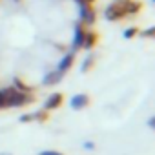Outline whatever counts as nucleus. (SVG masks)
Listing matches in <instances>:
<instances>
[{
	"label": "nucleus",
	"mask_w": 155,
	"mask_h": 155,
	"mask_svg": "<svg viewBox=\"0 0 155 155\" xmlns=\"http://www.w3.org/2000/svg\"><path fill=\"white\" fill-rule=\"evenodd\" d=\"M140 4L135 0H117L106 8V18L108 20H120L128 15H135L140 11Z\"/></svg>",
	"instance_id": "f257e3e1"
},
{
	"label": "nucleus",
	"mask_w": 155,
	"mask_h": 155,
	"mask_svg": "<svg viewBox=\"0 0 155 155\" xmlns=\"http://www.w3.org/2000/svg\"><path fill=\"white\" fill-rule=\"evenodd\" d=\"M0 93H2V99H4V108H24V106L35 102V97L31 93L18 91L13 86L0 90Z\"/></svg>",
	"instance_id": "f03ea898"
},
{
	"label": "nucleus",
	"mask_w": 155,
	"mask_h": 155,
	"mask_svg": "<svg viewBox=\"0 0 155 155\" xmlns=\"http://www.w3.org/2000/svg\"><path fill=\"white\" fill-rule=\"evenodd\" d=\"M62 104H64V95L58 93V91H55V93H51V95L46 99L44 110H46V111H53V110H58Z\"/></svg>",
	"instance_id": "7ed1b4c3"
},
{
	"label": "nucleus",
	"mask_w": 155,
	"mask_h": 155,
	"mask_svg": "<svg viewBox=\"0 0 155 155\" xmlns=\"http://www.w3.org/2000/svg\"><path fill=\"white\" fill-rule=\"evenodd\" d=\"M86 24H77L75 28V38H73V49H81L82 44H84V38H86Z\"/></svg>",
	"instance_id": "20e7f679"
},
{
	"label": "nucleus",
	"mask_w": 155,
	"mask_h": 155,
	"mask_svg": "<svg viewBox=\"0 0 155 155\" xmlns=\"http://www.w3.org/2000/svg\"><path fill=\"white\" fill-rule=\"evenodd\" d=\"M88 104H90V97L86 93H79V95L71 97V101H69V106L73 110H84Z\"/></svg>",
	"instance_id": "39448f33"
},
{
	"label": "nucleus",
	"mask_w": 155,
	"mask_h": 155,
	"mask_svg": "<svg viewBox=\"0 0 155 155\" xmlns=\"http://www.w3.org/2000/svg\"><path fill=\"white\" fill-rule=\"evenodd\" d=\"M62 77H64V73H60L58 69H53V71L46 73L42 84H44V86H55V84H58V82L62 81Z\"/></svg>",
	"instance_id": "423d86ee"
},
{
	"label": "nucleus",
	"mask_w": 155,
	"mask_h": 155,
	"mask_svg": "<svg viewBox=\"0 0 155 155\" xmlns=\"http://www.w3.org/2000/svg\"><path fill=\"white\" fill-rule=\"evenodd\" d=\"M73 62H75V53H68L60 62H58V71L60 73H66L68 69H71V66H73Z\"/></svg>",
	"instance_id": "0eeeda50"
},
{
	"label": "nucleus",
	"mask_w": 155,
	"mask_h": 155,
	"mask_svg": "<svg viewBox=\"0 0 155 155\" xmlns=\"http://www.w3.org/2000/svg\"><path fill=\"white\" fill-rule=\"evenodd\" d=\"M81 17H82V24H93L95 22V11L90 6H82Z\"/></svg>",
	"instance_id": "6e6552de"
},
{
	"label": "nucleus",
	"mask_w": 155,
	"mask_h": 155,
	"mask_svg": "<svg viewBox=\"0 0 155 155\" xmlns=\"http://www.w3.org/2000/svg\"><path fill=\"white\" fill-rule=\"evenodd\" d=\"M97 42H99V35H97V33H93V31H88V33H86V38H84L82 48H86V49H93Z\"/></svg>",
	"instance_id": "1a4fd4ad"
},
{
	"label": "nucleus",
	"mask_w": 155,
	"mask_h": 155,
	"mask_svg": "<svg viewBox=\"0 0 155 155\" xmlns=\"http://www.w3.org/2000/svg\"><path fill=\"white\" fill-rule=\"evenodd\" d=\"M13 88L18 90V91H24V93H31V88H29L26 82H22L18 77H15V79H13Z\"/></svg>",
	"instance_id": "9d476101"
},
{
	"label": "nucleus",
	"mask_w": 155,
	"mask_h": 155,
	"mask_svg": "<svg viewBox=\"0 0 155 155\" xmlns=\"http://www.w3.org/2000/svg\"><path fill=\"white\" fill-rule=\"evenodd\" d=\"M93 66H95V55H90V57L82 62V73H88Z\"/></svg>",
	"instance_id": "9b49d317"
},
{
	"label": "nucleus",
	"mask_w": 155,
	"mask_h": 155,
	"mask_svg": "<svg viewBox=\"0 0 155 155\" xmlns=\"http://www.w3.org/2000/svg\"><path fill=\"white\" fill-rule=\"evenodd\" d=\"M48 119H49V111H46V110L33 113V120H37V122H46Z\"/></svg>",
	"instance_id": "f8f14e48"
},
{
	"label": "nucleus",
	"mask_w": 155,
	"mask_h": 155,
	"mask_svg": "<svg viewBox=\"0 0 155 155\" xmlns=\"http://www.w3.org/2000/svg\"><path fill=\"white\" fill-rule=\"evenodd\" d=\"M137 33H139V29H137V28H130V29H126V31H124V37H126V38H133Z\"/></svg>",
	"instance_id": "ddd939ff"
},
{
	"label": "nucleus",
	"mask_w": 155,
	"mask_h": 155,
	"mask_svg": "<svg viewBox=\"0 0 155 155\" xmlns=\"http://www.w3.org/2000/svg\"><path fill=\"white\" fill-rule=\"evenodd\" d=\"M38 155H64V153L58 151V150H42Z\"/></svg>",
	"instance_id": "4468645a"
},
{
	"label": "nucleus",
	"mask_w": 155,
	"mask_h": 155,
	"mask_svg": "<svg viewBox=\"0 0 155 155\" xmlns=\"http://www.w3.org/2000/svg\"><path fill=\"white\" fill-rule=\"evenodd\" d=\"M20 122H33V113H26V115H20L18 119Z\"/></svg>",
	"instance_id": "2eb2a0df"
},
{
	"label": "nucleus",
	"mask_w": 155,
	"mask_h": 155,
	"mask_svg": "<svg viewBox=\"0 0 155 155\" xmlns=\"http://www.w3.org/2000/svg\"><path fill=\"white\" fill-rule=\"evenodd\" d=\"M153 33H155V29H153V28H148V29H146V31H142L140 35H142L144 38H151V37H153Z\"/></svg>",
	"instance_id": "dca6fc26"
},
{
	"label": "nucleus",
	"mask_w": 155,
	"mask_h": 155,
	"mask_svg": "<svg viewBox=\"0 0 155 155\" xmlns=\"http://www.w3.org/2000/svg\"><path fill=\"white\" fill-rule=\"evenodd\" d=\"M84 150H95V142H84Z\"/></svg>",
	"instance_id": "f3484780"
},
{
	"label": "nucleus",
	"mask_w": 155,
	"mask_h": 155,
	"mask_svg": "<svg viewBox=\"0 0 155 155\" xmlns=\"http://www.w3.org/2000/svg\"><path fill=\"white\" fill-rule=\"evenodd\" d=\"M148 128H150V130H153V128H155V119H153V117L148 120Z\"/></svg>",
	"instance_id": "a211bd4d"
},
{
	"label": "nucleus",
	"mask_w": 155,
	"mask_h": 155,
	"mask_svg": "<svg viewBox=\"0 0 155 155\" xmlns=\"http://www.w3.org/2000/svg\"><path fill=\"white\" fill-rule=\"evenodd\" d=\"M0 110H4V99H2V93H0Z\"/></svg>",
	"instance_id": "6ab92c4d"
},
{
	"label": "nucleus",
	"mask_w": 155,
	"mask_h": 155,
	"mask_svg": "<svg viewBox=\"0 0 155 155\" xmlns=\"http://www.w3.org/2000/svg\"><path fill=\"white\" fill-rule=\"evenodd\" d=\"M0 155H11V153H8V151H4V153H0Z\"/></svg>",
	"instance_id": "aec40b11"
}]
</instances>
